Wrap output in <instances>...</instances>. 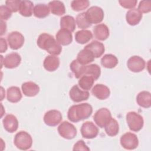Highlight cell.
Returning a JSON list of instances; mask_svg holds the SVG:
<instances>
[{
	"mask_svg": "<svg viewBox=\"0 0 151 151\" xmlns=\"http://www.w3.org/2000/svg\"><path fill=\"white\" fill-rule=\"evenodd\" d=\"M22 94L19 87L12 86L7 89L6 99L11 103H17L21 100Z\"/></svg>",
	"mask_w": 151,
	"mask_h": 151,
	"instance_id": "d4e9b609",
	"label": "cell"
},
{
	"mask_svg": "<svg viewBox=\"0 0 151 151\" xmlns=\"http://www.w3.org/2000/svg\"><path fill=\"white\" fill-rule=\"evenodd\" d=\"M92 38L93 34L91 32L87 29L78 31L75 34V40L80 44H84L88 42Z\"/></svg>",
	"mask_w": 151,
	"mask_h": 151,
	"instance_id": "f546056e",
	"label": "cell"
},
{
	"mask_svg": "<svg viewBox=\"0 0 151 151\" xmlns=\"http://www.w3.org/2000/svg\"><path fill=\"white\" fill-rule=\"evenodd\" d=\"M7 50V44L6 40L3 38H1V52H4Z\"/></svg>",
	"mask_w": 151,
	"mask_h": 151,
	"instance_id": "7bdbcfd3",
	"label": "cell"
},
{
	"mask_svg": "<svg viewBox=\"0 0 151 151\" xmlns=\"http://www.w3.org/2000/svg\"><path fill=\"white\" fill-rule=\"evenodd\" d=\"M12 15V12L6 5L0 6V18L1 20H8Z\"/></svg>",
	"mask_w": 151,
	"mask_h": 151,
	"instance_id": "f35d334b",
	"label": "cell"
},
{
	"mask_svg": "<svg viewBox=\"0 0 151 151\" xmlns=\"http://www.w3.org/2000/svg\"><path fill=\"white\" fill-rule=\"evenodd\" d=\"M38 46L42 50H45L47 52L53 55L60 54L62 51V47L54 37L47 33L40 34L37 39Z\"/></svg>",
	"mask_w": 151,
	"mask_h": 151,
	"instance_id": "7a4b0ae2",
	"label": "cell"
},
{
	"mask_svg": "<svg viewBox=\"0 0 151 151\" xmlns=\"http://www.w3.org/2000/svg\"><path fill=\"white\" fill-rule=\"evenodd\" d=\"M1 35H4L6 31V24L5 21L1 20Z\"/></svg>",
	"mask_w": 151,
	"mask_h": 151,
	"instance_id": "ee69618b",
	"label": "cell"
},
{
	"mask_svg": "<svg viewBox=\"0 0 151 151\" xmlns=\"http://www.w3.org/2000/svg\"><path fill=\"white\" fill-rule=\"evenodd\" d=\"M120 144L126 149L133 150L138 146L139 140L135 134L127 132L121 136Z\"/></svg>",
	"mask_w": 151,
	"mask_h": 151,
	"instance_id": "52a82bcc",
	"label": "cell"
},
{
	"mask_svg": "<svg viewBox=\"0 0 151 151\" xmlns=\"http://www.w3.org/2000/svg\"><path fill=\"white\" fill-rule=\"evenodd\" d=\"M48 7L52 14L61 16L65 14V8L63 2L60 1H52L48 3Z\"/></svg>",
	"mask_w": 151,
	"mask_h": 151,
	"instance_id": "484cf974",
	"label": "cell"
},
{
	"mask_svg": "<svg viewBox=\"0 0 151 151\" xmlns=\"http://www.w3.org/2000/svg\"><path fill=\"white\" fill-rule=\"evenodd\" d=\"M60 27L70 32H73L76 29V21L74 18L70 15L63 17L60 19Z\"/></svg>",
	"mask_w": 151,
	"mask_h": 151,
	"instance_id": "f1b7e54d",
	"label": "cell"
},
{
	"mask_svg": "<svg viewBox=\"0 0 151 151\" xmlns=\"http://www.w3.org/2000/svg\"><path fill=\"white\" fill-rule=\"evenodd\" d=\"M111 118V113L107 108L100 109L96 112L93 116L94 122L100 128H103Z\"/></svg>",
	"mask_w": 151,
	"mask_h": 151,
	"instance_id": "ba28073f",
	"label": "cell"
},
{
	"mask_svg": "<svg viewBox=\"0 0 151 151\" xmlns=\"http://www.w3.org/2000/svg\"><path fill=\"white\" fill-rule=\"evenodd\" d=\"M60 60L59 58L53 55L47 56L43 63L44 68L48 71H54L59 67Z\"/></svg>",
	"mask_w": 151,
	"mask_h": 151,
	"instance_id": "7402d4cb",
	"label": "cell"
},
{
	"mask_svg": "<svg viewBox=\"0 0 151 151\" xmlns=\"http://www.w3.org/2000/svg\"><path fill=\"white\" fill-rule=\"evenodd\" d=\"M93 54L88 49L84 48L81 50L77 54V60L81 64H88L94 60Z\"/></svg>",
	"mask_w": 151,
	"mask_h": 151,
	"instance_id": "603a6c76",
	"label": "cell"
},
{
	"mask_svg": "<svg viewBox=\"0 0 151 151\" xmlns=\"http://www.w3.org/2000/svg\"><path fill=\"white\" fill-rule=\"evenodd\" d=\"M24 94L27 97L36 96L40 91V87L38 84L32 81L24 83L21 86Z\"/></svg>",
	"mask_w": 151,
	"mask_h": 151,
	"instance_id": "d6986e66",
	"label": "cell"
},
{
	"mask_svg": "<svg viewBox=\"0 0 151 151\" xmlns=\"http://www.w3.org/2000/svg\"><path fill=\"white\" fill-rule=\"evenodd\" d=\"M94 37L100 41L106 40L109 36V29L107 26L104 24L96 25L93 28Z\"/></svg>",
	"mask_w": 151,
	"mask_h": 151,
	"instance_id": "44dd1931",
	"label": "cell"
},
{
	"mask_svg": "<svg viewBox=\"0 0 151 151\" xmlns=\"http://www.w3.org/2000/svg\"><path fill=\"white\" fill-rule=\"evenodd\" d=\"M69 96L73 101L78 103L87 100L89 97L90 94L87 91L80 90L77 85H74L70 89Z\"/></svg>",
	"mask_w": 151,
	"mask_h": 151,
	"instance_id": "4fadbf2b",
	"label": "cell"
},
{
	"mask_svg": "<svg viewBox=\"0 0 151 151\" xmlns=\"http://www.w3.org/2000/svg\"><path fill=\"white\" fill-rule=\"evenodd\" d=\"M85 67L86 65L81 64L77 60V59L74 60L70 65V68L71 71L74 73L75 77L77 78H79L84 75Z\"/></svg>",
	"mask_w": 151,
	"mask_h": 151,
	"instance_id": "d6a6232c",
	"label": "cell"
},
{
	"mask_svg": "<svg viewBox=\"0 0 151 151\" xmlns=\"http://www.w3.org/2000/svg\"><path fill=\"white\" fill-rule=\"evenodd\" d=\"M21 2L20 0H8L5 1V4L12 12H16L19 9Z\"/></svg>",
	"mask_w": 151,
	"mask_h": 151,
	"instance_id": "74e56055",
	"label": "cell"
},
{
	"mask_svg": "<svg viewBox=\"0 0 151 151\" xmlns=\"http://www.w3.org/2000/svg\"><path fill=\"white\" fill-rule=\"evenodd\" d=\"M50 11V8L46 4H38L35 6L33 12L35 17L38 18H44L49 15Z\"/></svg>",
	"mask_w": 151,
	"mask_h": 151,
	"instance_id": "4dcf8cb0",
	"label": "cell"
},
{
	"mask_svg": "<svg viewBox=\"0 0 151 151\" xmlns=\"http://www.w3.org/2000/svg\"><path fill=\"white\" fill-rule=\"evenodd\" d=\"M87 18L91 24L100 23L104 18V11L99 6H93L86 12Z\"/></svg>",
	"mask_w": 151,
	"mask_h": 151,
	"instance_id": "8992f818",
	"label": "cell"
},
{
	"mask_svg": "<svg viewBox=\"0 0 151 151\" xmlns=\"http://www.w3.org/2000/svg\"><path fill=\"white\" fill-rule=\"evenodd\" d=\"M120 5L126 9H133L137 4L136 0H120L119 1Z\"/></svg>",
	"mask_w": 151,
	"mask_h": 151,
	"instance_id": "60d3db41",
	"label": "cell"
},
{
	"mask_svg": "<svg viewBox=\"0 0 151 151\" xmlns=\"http://www.w3.org/2000/svg\"><path fill=\"white\" fill-rule=\"evenodd\" d=\"M14 143L18 149L26 150L31 147L32 139L31 135L27 132L20 131L15 134Z\"/></svg>",
	"mask_w": 151,
	"mask_h": 151,
	"instance_id": "3957f363",
	"label": "cell"
},
{
	"mask_svg": "<svg viewBox=\"0 0 151 151\" xmlns=\"http://www.w3.org/2000/svg\"><path fill=\"white\" fill-rule=\"evenodd\" d=\"M145 60L137 55L131 57L127 63L128 68L134 73H139L143 71L145 68Z\"/></svg>",
	"mask_w": 151,
	"mask_h": 151,
	"instance_id": "7c38bea8",
	"label": "cell"
},
{
	"mask_svg": "<svg viewBox=\"0 0 151 151\" xmlns=\"http://www.w3.org/2000/svg\"><path fill=\"white\" fill-rule=\"evenodd\" d=\"M118 63L117 58L113 54H106L101 59V65L107 68H113Z\"/></svg>",
	"mask_w": 151,
	"mask_h": 151,
	"instance_id": "1f68e13d",
	"label": "cell"
},
{
	"mask_svg": "<svg viewBox=\"0 0 151 151\" xmlns=\"http://www.w3.org/2000/svg\"><path fill=\"white\" fill-rule=\"evenodd\" d=\"M76 23L78 27L81 29L87 28L91 25L87 18L86 12H81L77 15Z\"/></svg>",
	"mask_w": 151,
	"mask_h": 151,
	"instance_id": "d590c367",
	"label": "cell"
},
{
	"mask_svg": "<svg viewBox=\"0 0 151 151\" xmlns=\"http://www.w3.org/2000/svg\"><path fill=\"white\" fill-rule=\"evenodd\" d=\"M34 8L32 2L30 1H21L19 12L22 16L29 17L32 15Z\"/></svg>",
	"mask_w": 151,
	"mask_h": 151,
	"instance_id": "83f0119b",
	"label": "cell"
},
{
	"mask_svg": "<svg viewBox=\"0 0 151 151\" xmlns=\"http://www.w3.org/2000/svg\"><path fill=\"white\" fill-rule=\"evenodd\" d=\"M91 93L99 100H105L110 96V91L106 86L101 84H97L92 88Z\"/></svg>",
	"mask_w": 151,
	"mask_h": 151,
	"instance_id": "2e32d148",
	"label": "cell"
},
{
	"mask_svg": "<svg viewBox=\"0 0 151 151\" xmlns=\"http://www.w3.org/2000/svg\"><path fill=\"white\" fill-rule=\"evenodd\" d=\"M142 18V14L136 8H133L128 11L126 15L127 22L132 26L138 24Z\"/></svg>",
	"mask_w": 151,
	"mask_h": 151,
	"instance_id": "ac0fdd59",
	"label": "cell"
},
{
	"mask_svg": "<svg viewBox=\"0 0 151 151\" xmlns=\"http://www.w3.org/2000/svg\"><path fill=\"white\" fill-rule=\"evenodd\" d=\"M87 0H74L71 2V6L75 11H80L86 9L89 6Z\"/></svg>",
	"mask_w": 151,
	"mask_h": 151,
	"instance_id": "8d00e7d4",
	"label": "cell"
},
{
	"mask_svg": "<svg viewBox=\"0 0 151 151\" xmlns=\"http://www.w3.org/2000/svg\"><path fill=\"white\" fill-rule=\"evenodd\" d=\"M21 58L17 52H11L7 54L4 59V66L7 68H14L17 67L21 63Z\"/></svg>",
	"mask_w": 151,
	"mask_h": 151,
	"instance_id": "5bb4252c",
	"label": "cell"
},
{
	"mask_svg": "<svg viewBox=\"0 0 151 151\" xmlns=\"http://www.w3.org/2000/svg\"><path fill=\"white\" fill-rule=\"evenodd\" d=\"M80 131L82 136L87 139L95 138L99 133L97 127L93 122L89 121L83 123Z\"/></svg>",
	"mask_w": 151,
	"mask_h": 151,
	"instance_id": "30bf717a",
	"label": "cell"
},
{
	"mask_svg": "<svg viewBox=\"0 0 151 151\" xmlns=\"http://www.w3.org/2000/svg\"><path fill=\"white\" fill-rule=\"evenodd\" d=\"M136 102L139 106L143 108H149L151 106V94L147 91L140 92L136 97Z\"/></svg>",
	"mask_w": 151,
	"mask_h": 151,
	"instance_id": "cb8c5ba5",
	"label": "cell"
},
{
	"mask_svg": "<svg viewBox=\"0 0 151 151\" xmlns=\"http://www.w3.org/2000/svg\"><path fill=\"white\" fill-rule=\"evenodd\" d=\"M101 74L100 67L96 64H92L86 65L84 75H88L94 78L95 80H97Z\"/></svg>",
	"mask_w": 151,
	"mask_h": 151,
	"instance_id": "836d02e7",
	"label": "cell"
},
{
	"mask_svg": "<svg viewBox=\"0 0 151 151\" xmlns=\"http://www.w3.org/2000/svg\"><path fill=\"white\" fill-rule=\"evenodd\" d=\"M24 37L18 31H12L7 36V41L9 47L14 50L20 48L24 43Z\"/></svg>",
	"mask_w": 151,
	"mask_h": 151,
	"instance_id": "9c48e42d",
	"label": "cell"
},
{
	"mask_svg": "<svg viewBox=\"0 0 151 151\" xmlns=\"http://www.w3.org/2000/svg\"><path fill=\"white\" fill-rule=\"evenodd\" d=\"M2 123L4 129L8 132L13 133L18 129V121L17 117L13 114H7L4 118Z\"/></svg>",
	"mask_w": 151,
	"mask_h": 151,
	"instance_id": "9a60e30c",
	"label": "cell"
},
{
	"mask_svg": "<svg viewBox=\"0 0 151 151\" xmlns=\"http://www.w3.org/2000/svg\"><path fill=\"white\" fill-rule=\"evenodd\" d=\"M126 121L130 130L133 132L140 130L144 124V120L141 115L134 111H130L126 114Z\"/></svg>",
	"mask_w": 151,
	"mask_h": 151,
	"instance_id": "277c9868",
	"label": "cell"
},
{
	"mask_svg": "<svg viewBox=\"0 0 151 151\" xmlns=\"http://www.w3.org/2000/svg\"><path fill=\"white\" fill-rule=\"evenodd\" d=\"M93 113V107L88 103H82L71 106L68 111L67 117L72 122L88 119Z\"/></svg>",
	"mask_w": 151,
	"mask_h": 151,
	"instance_id": "6da1fadb",
	"label": "cell"
},
{
	"mask_svg": "<svg viewBox=\"0 0 151 151\" xmlns=\"http://www.w3.org/2000/svg\"><path fill=\"white\" fill-rule=\"evenodd\" d=\"M58 132L62 137L70 140L76 137L77 131L73 124L68 122L64 121L58 127Z\"/></svg>",
	"mask_w": 151,
	"mask_h": 151,
	"instance_id": "5b68a950",
	"label": "cell"
},
{
	"mask_svg": "<svg viewBox=\"0 0 151 151\" xmlns=\"http://www.w3.org/2000/svg\"><path fill=\"white\" fill-rule=\"evenodd\" d=\"M104 129L106 134L109 136H116L119 131V123L116 119L111 118L104 126Z\"/></svg>",
	"mask_w": 151,
	"mask_h": 151,
	"instance_id": "4316f807",
	"label": "cell"
},
{
	"mask_svg": "<svg viewBox=\"0 0 151 151\" xmlns=\"http://www.w3.org/2000/svg\"><path fill=\"white\" fill-rule=\"evenodd\" d=\"M56 41L62 45H68L70 44L73 41V35L70 31L61 28L56 34Z\"/></svg>",
	"mask_w": 151,
	"mask_h": 151,
	"instance_id": "e0dca14e",
	"label": "cell"
},
{
	"mask_svg": "<svg viewBox=\"0 0 151 151\" xmlns=\"http://www.w3.org/2000/svg\"><path fill=\"white\" fill-rule=\"evenodd\" d=\"M94 81L95 80L93 77L88 75H83L78 80V85L82 89L88 90L92 87Z\"/></svg>",
	"mask_w": 151,
	"mask_h": 151,
	"instance_id": "e575fe53",
	"label": "cell"
},
{
	"mask_svg": "<svg viewBox=\"0 0 151 151\" xmlns=\"http://www.w3.org/2000/svg\"><path fill=\"white\" fill-rule=\"evenodd\" d=\"M142 14L148 13L151 11V2L142 1L140 2L137 9Z\"/></svg>",
	"mask_w": 151,
	"mask_h": 151,
	"instance_id": "ab89813d",
	"label": "cell"
},
{
	"mask_svg": "<svg viewBox=\"0 0 151 151\" xmlns=\"http://www.w3.org/2000/svg\"><path fill=\"white\" fill-rule=\"evenodd\" d=\"M84 48L89 50L93 54L95 58L101 57L105 51L103 44L96 40L93 41L91 42L85 46Z\"/></svg>",
	"mask_w": 151,
	"mask_h": 151,
	"instance_id": "ffe728a7",
	"label": "cell"
},
{
	"mask_svg": "<svg viewBox=\"0 0 151 151\" xmlns=\"http://www.w3.org/2000/svg\"><path fill=\"white\" fill-rule=\"evenodd\" d=\"M61 112L57 110H51L46 112L44 116V123L49 126H55L62 120Z\"/></svg>",
	"mask_w": 151,
	"mask_h": 151,
	"instance_id": "8fae6325",
	"label": "cell"
},
{
	"mask_svg": "<svg viewBox=\"0 0 151 151\" xmlns=\"http://www.w3.org/2000/svg\"><path fill=\"white\" fill-rule=\"evenodd\" d=\"M73 150H90V149L85 144L83 140H78L74 145L73 149Z\"/></svg>",
	"mask_w": 151,
	"mask_h": 151,
	"instance_id": "b9f144b4",
	"label": "cell"
}]
</instances>
